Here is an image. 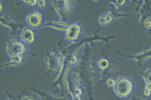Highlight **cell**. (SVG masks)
<instances>
[{
	"instance_id": "cell-1",
	"label": "cell",
	"mask_w": 151,
	"mask_h": 100,
	"mask_svg": "<svg viewBox=\"0 0 151 100\" xmlns=\"http://www.w3.org/2000/svg\"><path fill=\"white\" fill-rule=\"evenodd\" d=\"M65 57L60 51L52 50L45 54L44 62L47 72L53 76L56 82L60 79L64 71Z\"/></svg>"
},
{
	"instance_id": "cell-2",
	"label": "cell",
	"mask_w": 151,
	"mask_h": 100,
	"mask_svg": "<svg viewBox=\"0 0 151 100\" xmlns=\"http://www.w3.org/2000/svg\"><path fill=\"white\" fill-rule=\"evenodd\" d=\"M114 94L121 99L129 98L134 89V85L129 78L124 76L115 77V84L111 89Z\"/></svg>"
},
{
	"instance_id": "cell-3",
	"label": "cell",
	"mask_w": 151,
	"mask_h": 100,
	"mask_svg": "<svg viewBox=\"0 0 151 100\" xmlns=\"http://www.w3.org/2000/svg\"><path fill=\"white\" fill-rule=\"evenodd\" d=\"M5 50L9 58L28 55L26 45L19 38L9 39L6 44Z\"/></svg>"
},
{
	"instance_id": "cell-4",
	"label": "cell",
	"mask_w": 151,
	"mask_h": 100,
	"mask_svg": "<svg viewBox=\"0 0 151 100\" xmlns=\"http://www.w3.org/2000/svg\"><path fill=\"white\" fill-rule=\"evenodd\" d=\"M24 21L27 26L35 30L40 28L45 23L44 16L38 9L33 10L27 13Z\"/></svg>"
},
{
	"instance_id": "cell-5",
	"label": "cell",
	"mask_w": 151,
	"mask_h": 100,
	"mask_svg": "<svg viewBox=\"0 0 151 100\" xmlns=\"http://www.w3.org/2000/svg\"><path fill=\"white\" fill-rule=\"evenodd\" d=\"M83 32L82 25L79 23L71 22L63 33L65 39L69 43L75 44L81 38Z\"/></svg>"
},
{
	"instance_id": "cell-6",
	"label": "cell",
	"mask_w": 151,
	"mask_h": 100,
	"mask_svg": "<svg viewBox=\"0 0 151 100\" xmlns=\"http://www.w3.org/2000/svg\"><path fill=\"white\" fill-rule=\"evenodd\" d=\"M68 0H52V6L57 14L59 20L63 21L70 12L71 4Z\"/></svg>"
},
{
	"instance_id": "cell-7",
	"label": "cell",
	"mask_w": 151,
	"mask_h": 100,
	"mask_svg": "<svg viewBox=\"0 0 151 100\" xmlns=\"http://www.w3.org/2000/svg\"><path fill=\"white\" fill-rule=\"evenodd\" d=\"M19 38L26 45H31L36 42L37 35L35 30L27 26L21 30Z\"/></svg>"
},
{
	"instance_id": "cell-8",
	"label": "cell",
	"mask_w": 151,
	"mask_h": 100,
	"mask_svg": "<svg viewBox=\"0 0 151 100\" xmlns=\"http://www.w3.org/2000/svg\"><path fill=\"white\" fill-rule=\"evenodd\" d=\"M144 83L143 95L148 97L151 95V70L145 71L142 74Z\"/></svg>"
},
{
	"instance_id": "cell-9",
	"label": "cell",
	"mask_w": 151,
	"mask_h": 100,
	"mask_svg": "<svg viewBox=\"0 0 151 100\" xmlns=\"http://www.w3.org/2000/svg\"><path fill=\"white\" fill-rule=\"evenodd\" d=\"M27 56H21L9 58L7 62L4 65L6 68L18 67L22 65Z\"/></svg>"
},
{
	"instance_id": "cell-10",
	"label": "cell",
	"mask_w": 151,
	"mask_h": 100,
	"mask_svg": "<svg viewBox=\"0 0 151 100\" xmlns=\"http://www.w3.org/2000/svg\"><path fill=\"white\" fill-rule=\"evenodd\" d=\"M111 65L110 61L106 57L99 58L97 60L96 66L97 70L101 72H104L110 70Z\"/></svg>"
},
{
	"instance_id": "cell-11",
	"label": "cell",
	"mask_w": 151,
	"mask_h": 100,
	"mask_svg": "<svg viewBox=\"0 0 151 100\" xmlns=\"http://www.w3.org/2000/svg\"><path fill=\"white\" fill-rule=\"evenodd\" d=\"M70 23H67L59 20L51 21L46 23L45 25L47 27L53 28L57 30L63 31V33L67 29Z\"/></svg>"
},
{
	"instance_id": "cell-12",
	"label": "cell",
	"mask_w": 151,
	"mask_h": 100,
	"mask_svg": "<svg viewBox=\"0 0 151 100\" xmlns=\"http://www.w3.org/2000/svg\"><path fill=\"white\" fill-rule=\"evenodd\" d=\"M113 17L111 13H105L101 16L100 22L103 25H108L113 20Z\"/></svg>"
},
{
	"instance_id": "cell-13",
	"label": "cell",
	"mask_w": 151,
	"mask_h": 100,
	"mask_svg": "<svg viewBox=\"0 0 151 100\" xmlns=\"http://www.w3.org/2000/svg\"><path fill=\"white\" fill-rule=\"evenodd\" d=\"M19 100H44L37 94L35 93L27 94L23 96Z\"/></svg>"
},
{
	"instance_id": "cell-14",
	"label": "cell",
	"mask_w": 151,
	"mask_h": 100,
	"mask_svg": "<svg viewBox=\"0 0 151 100\" xmlns=\"http://www.w3.org/2000/svg\"><path fill=\"white\" fill-rule=\"evenodd\" d=\"M115 80V77H108L105 80V84L107 88L111 89L114 85Z\"/></svg>"
},
{
	"instance_id": "cell-15",
	"label": "cell",
	"mask_w": 151,
	"mask_h": 100,
	"mask_svg": "<svg viewBox=\"0 0 151 100\" xmlns=\"http://www.w3.org/2000/svg\"><path fill=\"white\" fill-rule=\"evenodd\" d=\"M21 1L26 5L29 6H34L37 4V1L35 0H22Z\"/></svg>"
},
{
	"instance_id": "cell-16",
	"label": "cell",
	"mask_w": 151,
	"mask_h": 100,
	"mask_svg": "<svg viewBox=\"0 0 151 100\" xmlns=\"http://www.w3.org/2000/svg\"><path fill=\"white\" fill-rule=\"evenodd\" d=\"M45 0H38L37 1V5L40 8L45 7L46 5V2Z\"/></svg>"
},
{
	"instance_id": "cell-17",
	"label": "cell",
	"mask_w": 151,
	"mask_h": 100,
	"mask_svg": "<svg viewBox=\"0 0 151 100\" xmlns=\"http://www.w3.org/2000/svg\"><path fill=\"white\" fill-rule=\"evenodd\" d=\"M147 27H149L151 26V22L150 21H148L146 23Z\"/></svg>"
}]
</instances>
